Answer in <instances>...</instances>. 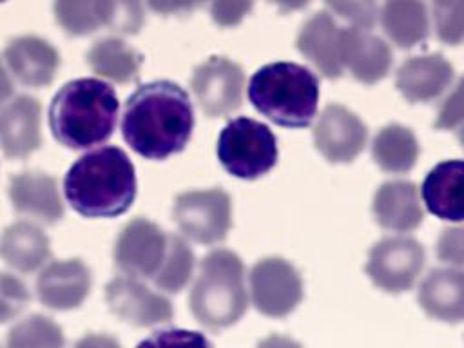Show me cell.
Returning <instances> with one entry per match:
<instances>
[{"mask_svg": "<svg viewBox=\"0 0 464 348\" xmlns=\"http://www.w3.org/2000/svg\"><path fill=\"white\" fill-rule=\"evenodd\" d=\"M91 290V270L80 259L49 263L36 279L38 299L53 310H71L83 303Z\"/></svg>", "mask_w": 464, "mask_h": 348, "instance_id": "16", "label": "cell"}, {"mask_svg": "<svg viewBox=\"0 0 464 348\" xmlns=\"http://www.w3.org/2000/svg\"><path fill=\"white\" fill-rule=\"evenodd\" d=\"M248 100L276 125L304 129L317 112L319 80L299 63L274 62L250 78Z\"/></svg>", "mask_w": 464, "mask_h": 348, "instance_id": "4", "label": "cell"}, {"mask_svg": "<svg viewBox=\"0 0 464 348\" xmlns=\"http://www.w3.org/2000/svg\"><path fill=\"white\" fill-rule=\"evenodd\" d=\"M437 256L448 265L464 266V225L442 230L437 239Z\"/></svg>", "mask_w": 464, "mask_h": 348, "instance_id": "37", "label": "cell"}, {"mask_svg": "<svg viewBox=\"0 0 464 348\" xmlns=\"http://www.w3.org/2000/svg\"><path fill=\"white\" fill-rule=\"evenodd\" d=\"M11 94H13V80L5 71L4 63L0 62V107L9 102Z\"/></svg>", "mask_w": 464, "mask_h": 348, "instance_id": "42", "label": "cell"}, {"mask_svg": "<svg viewBox=\"0 0 464 348\" xmlns=\"http://www.w3.org/2000/svg\"><path fill=\"white\" fill-rule=\"evenodd\" d=\"M256 348H301V344L297 341H294L292 337L272 334V335L261 339Z\"/></svg>", "mask_w": 464, "mask_h": 348, "instance_id": "41", "label": "cell"}, {"mask_svg": "<svg viewBox=\"0 0 464 348\" xmlns=\"http://www.w3.org/2000/svg\"><path fill=\"white\" fill-rule=\"evenodd\" d=\"M62 328L49 317L31 315L16 323L7 335V348H62Z\"/></svg>", "mask_w": 464, "mask_h": 348, "instance_id": "30", "label": "cell"}, {"mask_svg": "<svg viewBox=\"0 0 464 348\" xmlns=\"http://www.w3.org/2000/svg\"><path fill=\"white\" fill-rule=\"evenodd\" d=\"M424 268L422 245L408 236L381 239L370 250L366 274L384 292L401 294L410 290Z\"/></svg>", "mask_w": 464, "mask_h": 348, "instance_id": "8", "label": "cell"}, {"mask_svg": "<svg viewBox=\"0 0 464 348\" xmlns=\"http://www.w3.org/2000/svg\"><path fill=\"white\" fill-rule=\"evenodd\" d=\"M381 24L388 38L399 47H413L428 38L430 20L422 0H386Z\"/></svg>", "mask_w": 464, "mask_h": 348, "instance_id": "25", "label": "cell"}, {"mask_svg": "<svg viewBox=\"0 0 464 348\" xmlns=\"http://www.w3.org/2000/svg\"><path fill=\"white\" fill-rule=\"evenodd\" d=\"M74 348H121L120 343L107 334H87L83 335Z\"/></svg>", "mask_w": 464, "mask_h": 348, "instance_id": "40", "label": "cell"}, {"mask_svg": "<svg viewBox=\"0 0 464 348\" xmlns=\"http://www.w3.org/2000/svg\"><path fill=\"white\" fill-rule=\"evenodd\" d=\"M112 18L109 27L121 34H136L145 24L143 0H111Z\"/></svg>", "mask_w": 464, "mask_h": 348, "instance_id": "35", "label": "cell"}, {"mask_svg": "<svg viewBox=\"0 0 464 348\" xmlns=\"http://www.w3.org/2000/svg\"><path fill=\"white\" fill-rule=\"evenodd\" d=\"M63 194L83 218L121 216L136 198L134 165L120 147L94 149L69 167Z\"/></svg>", "mask_w": 464, "mask_h": 348, "instance_id": "2", "label": "cell"}, {"mask_svg": "<svg viewBox=\"0 0 464 348\" xmlns=\"http://www.w3.org/2000/svg\"><path fill=\"white\" fill-rule=\"evenodd\" d=\"M218 160L241 179H257L277 163V141L268 125L246 116L230 120L218 138Z\"/></svg>", "mask_w": 464, "mask_h": 348, "instance_id": "6", "label": "cell"}, {"mask_svg": "<svg viewBox=\"0 0 464 348\" xmlns=\"http://www.w3.org/2000/svg\"><path fill=\"white\" fill-rule=\"evenodd\" d=\"M0 257L18 272H34L51 257L45 232L31 221H16L0 236Z\"/></svg>", "mask_w": 464, "mask_h": 348, "instance_id": "24", "label": "cell"}, {"mask_svg": "<svg viewBox=\"0 0 464 348\" xmlns=\"http://www.w3.org/2000/svg\"><path fill=\"white\" fill-rule=\"evenodd\" d=\"M167 246L169 234L147 218H134L114 243V263L125 276L152 279L163 265Z\"/></svg>", "mask_w": 464, "mask_h": 348, "instance_id": "10", "label": "cell"}, {"mask_svg": "<svg viewBox=\"0 0 464 348\" xmlns=\"http://www.w3.org/2000/svg\"><path fill=\"white\" fill-rule=\"evenodd\" d=\"M188 303L194 317L208 328L236 324L248 306L245 266L239 256L227 248L207 254L199 265Z\"/></svg>", "mask_w": 464, "mask_h": 348, "instance_id": "5", "label": "cell"}, {"mask_svg": "<svg viewBox=\"0 0 464 348\" xmlns=\"http://www.w3.org/2000/svg\"><path fill=\"white\" fill-rule=\"evenodd\" d=\"M462 123H464V76L457 82L453 91L439 107L435 127L442 130H450Z\"/></svg>", "mask_w": 464, "mask_h": 348, "instance_id": "36", "label": "cell"}, {"mask_svg": "<svg viewBox=\"0 0 464 348\" xmlns=\"http://www.w3.org/2000/svg\"><path fill=\"white\" fill-rule=\"evenodd\" d=\"M330 11L352 24V27L372 29L377 20L375 0H324Z\"/></svg>", "mask_w": 464, "mask_h": 348, "instance_id": "34", "label": "cell"}, {"mask_svg": "<svg viewBox=\"0 0 464 348\" xmlns=\"http://www.w3.org/2000/svg\"><path fill=\"white\" fill-rule=\"evenodd\" d=\"M172 218L185 237L201 245L219 243L232 227L230 196L221 188L181 192L174 199Z\"/></svg>", "mask_w": 464, "mask_h": 348, "instance_id": "7", "label": "cell"}, {"mask_svg": "<svg viewBox=\"0 0 464 348\" xmlns=\"http://www.w3.org/2000/svg\"><path fill=\"white\" fill-rule=\"evenodd\" d=\"M136 348H212V343L194 330L167 328L154 332Z\"/></svg>", "mask_w": 464, "mask_h": 348, "instance_id": "32", "label": "cell"}, {"mask_svg": "<svg viewBox=\"0 0 464 348\" xmlns=\"http://www.w3.org/2000/svg\"><path fill=\"white\" fill-rule=\"evenodd\" d=\"M372 156L382 170L402 174L413 169L419 158V143L408 127L392 123L375 134L372 141Z\"/></svg>", "mask_w": 464, "mask_h": 348, "instance_id": "27", "label": "cell"}, {"mask_svg": "<svg viewBox=\"0 0 464 348\" xmlns=\"http://www.w3.org/2000/svg\"><path fill=\"white\" fill-rule=\"evenodd\" d=\"M252 5L254 0H214L210 14L218 25L234 27L250 13Z\"/></svg>", "mask_w": 464, "mask_h": 348, "instance_id": "38", "label": "cell"}, {"mask_svg": "<svg viewBox=\"0 0 464 348\" xmlns=\"http://www.w3.org/2000/svg\"><path fill=\"white\" fill-rule=\"evenodd\" d=\"M276 2L283 11H297V9H303L310 0H272Z\"/></svg>", "mask_w": 464, "mask_h": 348, "instance_id": "43", "label": "cell"}, {"mask_svg": "<svg viewBox=\"0 0 464 348\" xmlns=\"http://www.w3.org/2000/svg\"><path fill=\"white\" fill-rule=\"evenodd\" d=\"M42 107L33 96H16L0 107V149L7 158H27L40 143Z\"/></svg>", "mask_w": 464, "mask_h": 348, "instance_id": "15", "label": "cell"}, {"mask_svg": "<svg viewBox=\"0 0 464 348\" xmlns=\"http://www.w3.org/2000/svg\"><path fill=\"white\" fill-rule=\"evenodd\" d=\"M194 129L192 102L183 87L156 80L138 87L123 107L121 132L134 152L167 160L185 149Z\"/></svg>", "mask_w": 464, "mask_h": 348, "instance_id": "1", "label": "cell"}, {"mask_svg": "<svg viewBox=\"0 0 464 348\" xmlns=\"http://www.w3.org/2000/svg\"><path fill=\"white\" fill-rule=\"evenodd\" d=\"M194 270V254L188 243L174 234H169L167 256L161 268L152 277L154 285L169 294H176L187 286Z\"/></svg>", "mask_w": 464, "mask_h": 348, "instance_id": "29", "label": "cell"}, {"mask_svg": "<svg viewBox=\"0 0 464 348\" xmlns=\"http://www.w3.org/2000/svg\"><path fill=\"white\" fill-rule=\"evenodd\" d=\"M368 140V130L361 118L343 105H328L314 127V141L319 152L332 163L355 160Z\"/></svg>", "mask_w": 464, "mask_h": 348, "instance_id": "13", "label": "cell"}, {"mask_svg": "<svg viewBox=\"0 0 464 348\" xmlns=\"http://www.w3.org/2000/svg\"><path fill=\"white\" fill-rule=\"evenodd\" d=\"M435 31L440 42L457 45L464 40V0H431Z\"/></svg>", "mask_w": 464, "mask_h": 348, "instance_id": "31", "label": "cell"}, {"mask_svg": "<svg viewBox=\"0 0 464 348\" xmlns=\"http://www.w3.org/2000/svg\"><path fill=\"white\" fill-rule=\"evenodd\" d=\"M372 210L375 221L393 232H410L422 221L419 190L404 179L382 183L373 196Z\"/></svg>", "mask_w": 464, "mask_h": 348, "instance_id": "22", "label": "cell"}, {"mask_svg": "<svg viewBox=\"0 0 464 348\" xmlns=\"http://www.w3.org/2000/svg\"><path fill=\"white\" fill-rule=\"evenodd\" d=\"M339 56L343 69L366 85L382 80L392 67V49L368 29L344 27L339 31Z\"/></svg>", "mask_w": 464, "mask_h": 348, "instance_id": "14", "label": "cell"}, {"mask_svg": "<svg viewBox=\"0 0 464 348\" xmlns=\"http://www.w3.org/2000/svg\"><path fill=\"white\" fill-rule=\"evenodd\" d=\"M339 27L332 14L319 11L310 16L297 36V49L326 78H339L343 63L339 56Z\"/></svg>", "mask_w": 464, "mask_h": 348, "instance_id": "23", "label": "cell"}, {"mask_svg": "<svg viewBox=\"0 0 464 348\" xmlns=\"http://www.w3.org/2000/svg\"><path fill=\"white\" fill-rule=\"evenodd\" d=\"M116 91L98 78L67 82L49 105V127L67 149H91L107 141L118 121Z\"/></svg>", "mask_w": 464, "mask_h": 348, "instance_id": "3", "label": "cell"}, {"mask_svg": "<svg viewBox=\"0 0 464 348\" xmlns=\"http://www.w3.org/2000/svg\"><path fill=\"white\" fill-rule=\"evenodd\" d=\"M105 299L112 314L134 326H152L172 319L170 301L152 292L138 277L120 276L105 286Z\"/></svg>", "mask_w": 464, "mask_h": 348, "instance_id": "12", "label": "cell"}, {"mask_svg": "<svg viewBox=\"0 0 464 348\" xmlns=\"http://www.w3.org/2000/svg\"><path fill=\"white\" fill-rule=\"evenodd\" d=\"M459 140H460V143H462V147H464V123H462L460 129H459Z\"/></svg>", "mask_w": 464, "mask_h": 348, "instance_id": "44", "label": "cell"}, {"mask_svg": "<svg viewBox=\"0 0 464 348\" xmlns=\"http://www.w3.org/2000/svg\"><path fill=\"white\" fill-rule=\"evenodd\" d=\"M89 67L102 78L130 83L140 78L143 58L120 38L98 40L87 53Z\"/></svg>", "mask_w": 464, "mask_h": 348, "instance_id": "26", "label": "cell"}, {"mask_svg": "<svg viewBox=\"0 0 464 348\" xmlns=\"http://www.w3.org/2000/svg\"><path fill=\"white\" fill-rule=\"evenodd\" d=\"M192 92L201 111L210 118L227 116L243 103V69L223 56H212L192 72Z\"/></svg>", "mask_w": 464, "mask_h": 348, "instance_id": "11", "label": "cell"}, {"mask_svg": "<svg viewBox=\"0 0 464 348\" xmlns=\"http://www.w3.org/2000/svg\"><path fill=\"white\" fill-rule=\"evenodd\" d=\"M207 0H147L149 7L160 14H183L201 7Z\"/></svg>", "mask_w": 464, "mask_h": 348, "instance_id": "39", "label": "cell"}, {"mask_svg": "<svg viewBox=\"0 0 464 348\" xmlns=\"http://www.w3.org/2000/svg\"><path fill=\"white\" fill-rule=\"evenodd\" d=\"M4 60L11 74L24 85H49L60 65L58 51L44 38L25 34L9 40L4 49Z\"/></svg>", "mask_w": 464, "mask_h": 348, "instance_id": "17", "label": "cell"}, {"mask_svg": "<svg viewBox=\"0 0 464 348\" xmlns=\"http://www.w3.org/2000/svg\"><path fill=\"white\" fill-rule=\"evenodd\" d=\"M250 299L266 317L292 314L303 299V281L297 268L283 257H265L250 270Z\"/></svg>", "mask_w": 464, "mask_h": 348, "instance_id": "9", "label": "cell"}, {"mask_svg": "<svg viewBox=\"0 0 464 348\" xmlns=\"http://www.w3.org/2000/svg\"><path fill=\"white\" fill-rule=\"evenodd\" d=\"M54 18L72 36H83L111 24V0H54Z\"/></svg>", "mask_w": 464, "mask_h": 348, "instance_id": "28", "label": "cell"}, {"mask_svg": "<svg viewBox=\"0 0 464 348\" xmlns=\"http://www.w3.org/2000/svg\"><path fill=\"white\" fill-rule=\"evenodd\" d=\"M453 80L451 63L440 54L408 58L397 71L395 83L410 103H424L439 98Z\"/></svg>", "mask_w": 464, "mask_h": 348, "instance_id": "19", "label": "cell"}, {"mask_svg": "<svg viewBox=\"0 0 464 348\" xmlns=\"http://www.w3.org/2000/svg\"><path fill=\"white\" fill-rule=\"evenodd\" d=\"M0 2H5V0H0Z\"/></svg>", "mask_w": 464, "mask_h": 348, "instance_id": "45", "label": "cell"}, {"mask_svg": "<svg viewBox=\"0 0 464 348\" xmlns=\"http://www.w3.org/2000/svg\"><path fill=\"white\" fill-rule=\"evenodd\" d=\"M426 208L446 221H464V160L437 163L422 181Z\"/></svg>", "mask_w": 464, "mask_h": 348, "instance_id": "20", "label": "cell"}, {"mask_svg": "<svg viewBox=\"0 0 464 348\" xmlns=\"http://www.w3.org/2000/svg\"><path fill=\"white\" fill-rule=\"evenodd\" d=\"M419 304L437 321H464V270L459 266L431 270L420 283Z\"/></svg>", "mask_w": 464, "mask_h": 348, "instance_id": "21", "label": "cell"}, {"mask_svg": "<svg viewBox=\"0 0 464 348\" xmlns=\"http://www.w3.org/2000/svg\"><path fill=\"white\" fill-rule=\"evenodd\" d=\"M29 299V290L18 277L0 272V323H7L16 317Z\"/></svg>", "mask_w": 464, "mask_h": 348, "instance_id": "33", "label": "cell"}, {"mask_svg": "<svg viewBox=\"0 0 464 348\" xmlns=\"http://www.w3.org/2000/svg\"><path fill=\"white\" fill-rule=\"evenodd\" d=\"M9 198L18 214L53 225L63 218L58 183L44 172H20L9 181Z\"/></svg>", "mask_w": 464, "mask_h": 348, "instance_id": "18", "label": "cell"}]
</instances>
